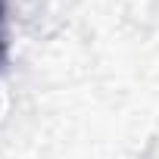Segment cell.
I'll use <instances>...</instances> for the list:
<instances>
[{
  "mask_svg": "<svg viewBox=\"0 0 159 159\" xmlns=\"http://www.w3.org/2000/svg\"><path fill=\"white\" fill-rule=\"evenodd\" d=\"M3 53H7V41H3V3H0V62H3Z\"/></svg>",
  "mask_w": 159,
  "mask_h": 159,
  "instance_id": "cell-1",
  "label": "cell"
}]
</instances>
